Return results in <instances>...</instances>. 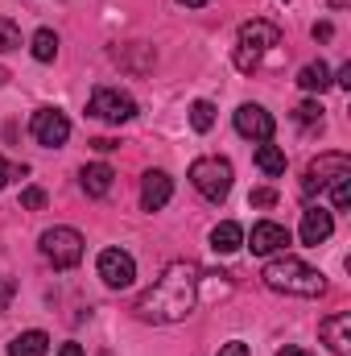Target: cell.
Returning a JSON list of instances; mask_svg holds the SVG:
<instances>
[{
  "label": "cell",
  "mask_w": 351,
  "mask_h": 356,
  "mask_svg": "<svg viewBox=\"0 0 351 356\" xmlns=\"http://www.w3.org/2000/svg\"><path fill=\"white\" fill-rule=\"evenodd\" d=\"M198 282H203V269L190 266V261H174L166 266V273L137 298V319L145 323H182L194 302H198Z\"/></svg>",
  "instance_id": "1"
},
{
  "label": "cell",
  "mask_w": 351,
  "mask_h": 356,
  "mask_svg": "<svg viewBox=\"0 0 351 356\" xmlns=\"http://www.w3.org/2000/svg\"><path fill=\"white\" fill-rule=\"evenodd\" d=\"M261 277H264V286L277 290V294H293V298H318V294H327V277L314 266L289 257V253H277L264 266Z\"/></svg>",
  "instance_id": "2"
},
{
  "label": "cell",
  "mask_w": 351,
  "mask_h": 356,
  "mask_svg": "<svg viewBox=\"0 0 351 356\" xmlns=\"http://www.w3.org/2000/svg\"><path fill=\"white\" fill-rule=\"evenodd\" d=\"M273 46H281V29L273 21H248L240 29V38H236V67L240 71H257L261 58Z\"/></svg>",
  "instance_id": "3"
},
{
  "label": "cell",
  "mask_w": 351,
  "mask_h": 356,
  "mask_svg": "<svg viewBox=\"0 0 351 356\" xmlns=\"http://www.w3.org/2000/svg\"><path fill=\"white\" fill-rule=\"evenodd\" d=\"M190 186L207 203H223L228 191H232V162L228 158H198V162H190Z\"/></svg>",
  "instance_id": "4"
},
{
  "label": "cell",
  "mask_w": 351,
  "mask_h": 356,
  "mask_svg": "<svg viewBox=\"0 0 351 356\" xmlns=\"http://www.w3.org/2000/svg\"><path fill=\"white\" fill-rule=\"evenodd\" d=\"M42 257L54 269H75L83 261V236H79L75 228H67V224L46 228V232H42Z\"/></svg>",
  "instance_id": "5"
},
{
  "label": "cell",
  "mask_w": 351,
  "mask_h": 356,
  "mask_svg": "<svg viewBox=\"0 0 351 356\" xmlns=\"http://www.w3.org/2000/svg\"><path fill=\"white\" fill-rule=\"evenodd\" d=\"M87 116L103 120V124H128L137 116V99L120 88H95L87 99Z\"/></svg>",
  "instance_id": "6"
},
{
  "label": "cell",
  "mask_w": 351,
  "mask_h": 356,
  "mask_svg": "<svg viewBox=\"0 0 351 356\" xmlns=\"http://www.w3.org/2000/svg\"><path fill=\"white\" fill-rule=\"evenodd\" d=\"M29 133H33L37 145L58 149V145H67V137H71V120H67L62 108H37L33 120H29Z\"/></svg>",
  "instance_id": "7"
},
{
  "label": "cell",
  "mask_w": 351,
  "mask_h": 356,
  "mask_svg": "<svg viewBox=\"0 0 351 356\" xmlns=\"http://www.w3.org/2000/svg\"><path fill=\"white\" fill-rule=\"evenodd\" d=\"M99 277H103V286H112V290H128L132 282H137V261H132V253H124V249H103L99 253Z\"/></svg>",
  "instance_id": "8"
},
{
  "label": "cell",
  "mask_w": 351,
  "mask_h": 356,
  "mask_svg": "<svg viewBox=\"0 0 351 356\" xmlns=\"http://www.w3.org/2000/svg\"><path fill=\"white\" fill-rule=\"evenodd\" d=\"M348 170H351V158H348V154H323L318 162H310V166H306L302 195H306V199H314V195H318L327 182H335V178L348 175Z\"/></svg>",
  "instance_id": "9"
},
{
  "label": "cell",
  "mask_w": 351,
  "mask_h": 356,
  "mask_svg": "<svg viewBox=\"0 0 351 356\" xmlns=\"http://www.w3.org/2000/svg\"><path fill=\"white\" fill-rule=\"evenodd\" d=\"M248 249H252L257 257H277V253H285V249H289V228H285V224H273V220L252 224Z\"/></svg>",
  "instance_id": "10"
},
{
  "label": "cell",
  "mask_w": 351,
  "mask_h": 356,
  "mask_svg": "<svg viewBox=\"0 0 351 356\" xmlns=\"http://www.w3.org/2000/svg\"><path fill=\"white\" fill-rule=\"evenodd\" d=\"M273 116L264 112L261 104H240L236 108V133L248 137V141H273Z\"/></svg>",
  "instance_id": "11"
},
{
  "label": "cell",
  "mask_w": 351,
  "mask_h": 356,
  "mask_svg": "<svg viewBox=\"0 0 351 356\" xmlns=\"http://www.w3.org/2000/svg\"><path fill=\"white\" fill-rule=\"evenodd\" d=\"M318 336H323V344L335 356H351V311H339V315L323 319L318 323Z\"/></svg>",
  "instance_id": "12"
},
{
  "label": "cell",
  "mask_w": 351,
  "mask_h": 356,
  "mask_svg": "<svg viewBox=\"0 0 351 356\" xmlns=\"http://www.w3.org/2000/svg\"><path fill=\"white\" fill-rule=\"evenodd\" d=\"M170 195H174V178L166 170H149L141 178V207L145 211H162L170 203Z\"/></svg>",
  "instance_id": "13"
},
{
  "label": "cell",
  "mask_w": 351,
  "mask_h": 356,
  "mask_svg": "<svg viewBox=\"0 0 351 356\" xmlns=\"http://www.w3.org/2000/svg\"><path fill=\"white\" fill-rule=\"evenodd\" d=\"M331 232H335V216L331 211H323V207H306L302 211V245H323V241H331Z\"/></svg>",
  "instance_id": "14"
},
{
  "label": "cell",
  "mask_w": 351,
  "mask_h": 356,
  "mask_svg": "<svg viewBox=\"0 0 351 356\" xmlns=\"http://www.w3.org/2000/svg\"><path fill=\"white\" fill-rule=\"evenodd\" d=\"M112 182H116V170L108 162H91V166H83V175H79V186L87 191L91 199H103L112 191Z\"/></svg>",
  "instance_id": "15"
},
{
  "label": "cell",
  "mask_w": 351,
  "mask_h": 356,
  "mask_svg": "<svg viewBox=\"0 0 351 356\" xmlns=\"http://www.w3.org/2000/svg\"><path fill=\"white\" fill-rule=\"evenodd\" d=\"M298 88L310 91V95H323V91L331 88V67L318 58V63H306L302 71H298Z\"/></svg>",
  "instance_id": "16"
},
{
  "label": "cell",
  "mask_w": 351,
  "mask_h": 356,
  "mask_svg": "<svg viewBox=\"0 0 351 356\" xmlns=\"http://www.w3.org/2000/svg\"><path fill=\"white\" fill-rule=\"evenodd\" d=\"M240 245H244V228H240L236 220L215 224V232H211V249H215V253H236Z\"/></svg>",
  "instance_id": "17"
},
{
  "label": "cell",
  "mask_w": 351,
  "mask_h": 356,
  "mask_svg": "<svg viewBox=\"0 0 351 356\" xmlns=\"http://www.w3.org/2000/svg\"><path fill=\"white\" fill-rule=\"evenodd\" d=\"M46 353H50V336L46 332H21L8 344V356H46Z\"/></svg>",
  "instance_id": "18"
},
{
  "label": "cell",
  "mask_w": 351,
  "mask_h": 356,
  "mask_svg": "<svg viewBox=\"0 0 351 356\" xmlns=\"http://www.w3.org/2000/svg\"><path fill=\"white\" fill-rule=\"evenodd\" d=\"M257 170L268 178L285 175V154L277 149V145H268V141H261V149H257Z\"/></svg>",
  "instance_id": "19"
},
{
  "label": "cell",
  "mask_w": 351,
  "mask_h": 356,
  "mask_svg": "<svg viewBox=\"0 0 351 356\" xmlns=\"http://www.w3.org/2000/svg\"><path fill=\"white\" fill-rule=\"evenodd\" d=\"M29 50H33L37 63H54V58H58V33H54V29H37L33 42H29Z\"/></svg>",
  "instance_id": "20"
},
{
  "label": "cell",
  "mask_w": 351,
  "mask_h": 356,
  "mask_svg": "<svg viewBox=\"0 0 351 356\" xmlns=\"http://www.w3.org/2000/svg\"><path fill=\"white\" fill-rule=\"evenodd\" d=\"M190 124H194V133H211V124H215V104H211V99H194V104H190Z\"/></svg>",
  "instance_id": "21"
},
{
  "label": "cell",
  "mask_w": 351,
  "mask_h": 356,
  "mask_svg": "<svg viewBox=\"0 0 351 356\" xmlns=\"http://www.w3.org/2000/svg\"><path fill=\"white\" fill-rule=\"evenodd\" d=\"M331 199H335V211H348L351 207V170L331 182Z\"/></svg>",
  "instance_id": "22"
},
{
  "label": "cell",
  "mask_w": 351,
  "mask_h": 356,
  "mask_svg": "<svg viewBox=\"0 0 351 356\" xmlns=\"http://www.w3.org/2000/svg\"><path fill=\"white\" fill-rule=\"evenodd\" d=\"M293 120H298V124H306V129H310V124H323V104H318V99L298 104V108H293Z\"/></svg>",
  "instance_id": "23"
},
{
  "label": "cell",
  "mask_w": 351,
  "mask_h": 356,
  "mask_svg": "<svg viewBox=\"0 0 351 356\" xmlns=\"http://www.w3.org/2000/svg\"><path fill=\"white\" fill-rule=\"evenodd\" d=\"M12 50H21V29L8 17H0V54H12Z\"/></svg>",
  "instance_id": "24"
},
{
  "label": "cell",
  "mask_w": 351,
  "mask_h": 356,
  "mask_svg": "<svg viewBox=\"0 0 351 356\" xmlns=\"http://www.w3.org/2000/svg\"><path fill=\"white\" fill-rule=\"evenodd\" d=\"M46 203H50V199H46V191H42V186H25V191H21V207H29V211H42Z\"/></svg>",
  "instance_id": "25"
},
{
  "label": "cell",
  "mask_w": 351,
  "mask_h": 356,
  "mask_svg": "<svg viewBox=\"0 0 351 356\" xmlns=\"http://www.w3.org/2000/svg\"><path fill=\"white\" fill-rule=\"evenodd\" d=\"M248 203H252V207H273V203H277V191H273V186H257V191L248 195Z\"/></svg>",
  "instance_id": "26"
},
{
  "label": "cell",
  "mask_w": 351,
  "mask_h": 356,
  "mask_svg": "<svg viewBox=\"0 0 351 356\" xmlns=\"http://www.w3.org/2000/svg\"><path fill=\"white\" fill-rule=\"evenodd\" d=\"M25 175H29V166H8L0 158V186H8V178H25Z\"/></svg>",
  "instance_id": "27"
},
{
  "label": "cell",
  "mask_w": 351,
  "mask_h": 356,
  "mask_svg": "<svg viewBox=\"0 0 351 356\" xmlns=\"http://www.w3.org/2000/svg\"><path fill=\"white\" fill-rule=\"evenodd\" d=\"M95 154H112V149H120V141H112V137H95V141H87Z\"/></svg>",
  "instance_id": "28"
},
{
  "label": "cell",
  "mask_w": 351,
  "mask_h": 356,
  "mask_svg": "<svg viewBox=\"0 0 351 356\" xmlns=\"http://www.w3.org/2000/svg\"><path fill=\"white\" fill-rule=\"evenodd\" d=\"M219 356H248V344H240V340H232V344H223Z\"/></svg>",
  "instance_id": "29"
},
{
  "label": "cell",
  "mask_w": 351,
  "mask_h": 356,
  "mask_svg": "<svg viewBox=\"0 0 351 356\" xmlns=\"http://www.w3.org/2000/svg\"><path fill=\"white\" fill-rule=\"evenodd\" d=\"M331 33H335V25H331V21H318V25H314V38H318V42H327Z\"/></svg>",
  "instance_id": "30"
},
{
  "label": "cell",
  "mask_w": 351,
  "mask_h": 356,
  "mask_svg": "<svg viewBox=\"0 0 351 356\" xmlns=\"http://www.w3.org/2000/svg\"><path fill=\"white\" fill-rule=\"evenodd\" d=\"M8 298H12V282H0V315L8 311Z\"/></svg>",
  "instance_id": "31"
},
{
  "label": "cell",
  "mask_w": 351,
  "mask_h": 356,
  "mask_svg": "<svg viewBox=\"0 0 351 356\" xmlns=\"http://www.w3.org/2000/svg\"><path fill=\"white\" fill-rule=\"evenodd\" d=\"M331 83H339V88H351V63H348V67H339V75H335Z\"/></svg>",
  "instance_id": "32"
},
{
  "label": "cell",
  "mask_w": 351,
  "mask_h": 356,
  "mask_svg": "<svg viewBox=\"0 0 351 356\" xmlns=\"http://www.w3.org/2000/svg\"><path fill=\"white\" fill-rule=\"evenodd\" d=\"M58 356H83V348H79V344H62V348H58Z\"/></svg>",
  "instance_id": "33"
},
{
  "label": "cell",
  "mask_w": 351,
  "mask_h": 356,
  "mask_svg": "<svg viewBox=\"0 0 351 356\" xmlns=\"http://www.w3.org/2000/svg\"><path fill=\"white\" fill-rule=\"evenodd\" d=\"M277 356H310V353H306V348H281Z\"/></svg>",
  "instance_id": "34"
},
{
  "label": "cell",
  "mask_w": 351,
  "mask_h": 356,
  "mask_svg": "<svg viewBox=\"0 0 351 356\" xmlns=\"http://www.w3.org/2000/svg\"><path fill=\"white\" fill-rule=\"evenodd\" d=\"M178 4H182V8H203L207 0H178Z\"/></svg>",
  "instance_id": "35"
},
{
  "label": "cell",
  "mask_w": 351,
  "mask_h": 356,
  "mask_svg": "<svg viewBox=\"0 0 351 356\" xmlns=\"http://www.w3.org/2000/svg\"><path fill=\"white\" fill-rule=\"evenodd\" d=\"M4 79H8V71H4V67H0V83H4Z\"/></svg>",
  "instance_id": "36"
}]
</instances>
